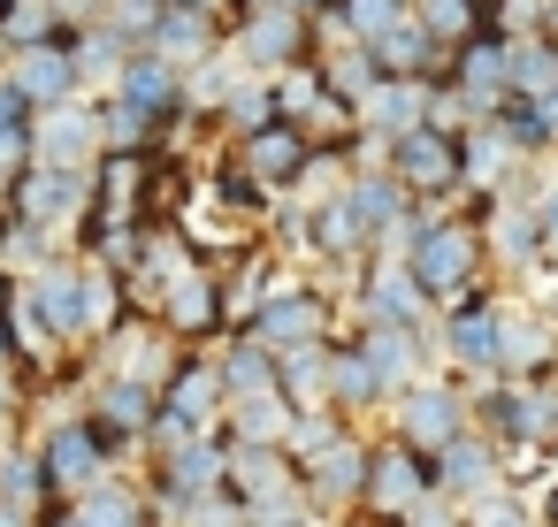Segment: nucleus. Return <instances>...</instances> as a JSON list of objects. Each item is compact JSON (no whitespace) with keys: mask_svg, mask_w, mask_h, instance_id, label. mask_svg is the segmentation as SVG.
<instances>
[{"mask_svg":"<svg viewBox=\"0 0 558 527\" xmlns=\"http://www.w3.org/2000/svg\"><path fill=\"white\" fill-rule=\"evenodd\" d=\"M108 100L138 108L154 131H169V123H184V70L161 62V54H146V47H131L123 70H116V85H108Z\"/></svg>","mask_w":558,"mask_h":527,"instance_id":"nucleus-16","label":"nucleus"},{"mask_svg":"<svg viewBox=\"0 0 558 527\" xmlns=\"http://www.w3.org/2000/svg\"><path fill=\"white\" fill-rule=\"evenodd\" d=\"M184 9H222V0H184Z\"/></svg>","mask_w":558,"mask_h":527,"instance_id":"nucleus-47","label":"nucleus"},{"mask_svg":"<svg viewBox=\"0 0 558 527\" xmlns=\"http://www.w3.org/2000/svg\"><path fill=\"white\" fill-rule=\"evenodd\" d=\"M360 481H367V436L360 428H344L329 451H314L299 466V497H306L314 519H352L360 512Z\"/></svg>","mask_w":558,"mask_h":527,"instance_id":"nucleus-12","label":"nucleus"},{"mask_svg":"<svg viewBox=\"0 0 558 527\" xmlns=\"http://www.w3.org/2000/svg\"><path fill=\"white\" fill-rule=\"evenodd\" d=\"M512 161H520V154H512L489 123H466V131H459V184H466V192H497Z\"/></svg>","mask_w":558,"mask_h":527,"instance_id":"nucleus-31","label":"nucleus"},{"mask_svg":"<svg viewBox=\"0 0 558 527\" xmlns=\"http://www.w3.org/2000/svg\"><path fill=\"white\" fill-rule=\"evenodd\" d=\"M512 154H550V123H543V100H520V93H505L489 115H482Z\"/></svg>","mask_w":558,"mask_h":527,"instance_id":"nucleus-33","label":"nucleus"},{"mask_svg":"<svg viewBox=\"0 0 558 527\" xmlns=\"http://www.w3.org/2000/svg\"><path fill=\"white\" fill-rule=\"evenodd\" d=\"M352 306H360V329H421V336H428V321H436V306L421 298V283L405 275L398 253H367V260H360Z\"/></svg>","mask_w":558,"mask_h":527,"instance_id":"nucleus-8","label":"nucleus"},{"mask_svg":"<svg viewBox=\"0 0 558 527\" xmlns=\"http://www.w3.org/2000/svg\"><path fill=\"white\" fill-rule=\"evenodd\" d=\"M291 9H299V16H329V0H291Z\"/></svg>","mask_w":558,"mask_h":527,"instance_id":"nucleus-44","label":"nucleus"},{"mask_svg":"<svg viewBox=\"0 0 558 527\" xmlns=\"http://www.w3.org/2000/svg\"><path fill=\"white\" fill-rule=\"evenodd\" d=\"M329 405H337L344 420H360V413H375V405H383V390H375L367 359L352 352V336H344V344L329 336Z\"/></svg>","mask_w":558,"mask_h":527,"instance_id":"nucleus-32","label":"nucleus"},{"mask_svg":"<svg viewBox=\"0 0 558 527\" xmlns=\"http://www.w3.org/2000/svg\"><path fill=\"white\" fill-rule=\"evenodd\" d=\"M314 527H360V519H314Z\"/></svg>","mask_w":558,"mask_h":527,"instance_id":"nucleus-46","label":"nucleus"},{"mask_svg":"<svg viewBox=\"0 0 558 527\" xmlns=\"http://www.w3.org/2000/svg\"><path fill=\"white\" fill-rule=\"evenodd\" d=\"M0 375H16V336H9V321H0Z\"/></svg>","mask_w":558,"mask_h":527,"instance_id":"nucleus-42","label":"nucleus"},{"mask_svg":"<svg viewBox=\"0 0 558 527\" xmlns=\"http://www.w3.org/2000/svg\"><path fill=\"white\" fill-rule=\"evenodd\" d=\"M222 489L253 512V504H268V497H291V489H299V466L283 458V443H230Z\"/></svg>","mask_w":558,"mask_h":527,"instance_id":"nucleus-24","label":"nucleus"},{"mask_svg":"<svg viewBox=\"0 0 558 527\" xmlns=\"http://www.w3.org/2000/svg\"><path fill=\"white\" fill-rule=\"evenodd\" d=\"M459 527H535V512H527V504H520V489L505 481V489H489V497L459 504Z\"/></svg>","mask_w":558,"mask_h":527,"instance_id":"nucleus-37","label":"nucleus"},{"mask_svg":"<svg viewBox=\"0 0 558 527\" xmlns=\"http://www.w3.org/2000/svg\"><path fill=\"white\" fill-rule=\"evenodd\" d=\"M24 436H32L39 474H47V489H54V497H85V489H100L108 474H123V466L108 458V443L93 436V420H85V413L39 420V428H24Z\"/></svg>","mask_w":558,"mask_h":527,"instance_id":"nucleus-5","label":"nucleus"},{"mask_svg":"<svg viewBox=\"0 0 558 527\" xmlns=\"http://www.w3.org/2000/svg\"><path fill=\"white\" fill-rule=\"evenodd\" d=\"M474 428V413H466V382L459 375H421V382H405L398 397H390V436L398 443H413L421 458H436L451 436H466Z\"/></svg>","mask_w":558,"mask_h":527,"instance_id":"nucleus-4","label":"nucleus"},{"mask_svg":"<svg viewBox=\"0 0 558 527\" xmlns=\"http://www.w3.org/2000/svg\"><path fill=\"white\" fill-rule=\"evenodd\" d=\"M230 62L253 77H276L291 62H314V16H299L291 0H253V16L230 32Z\"/></svg>","mask_w":558,"mask_h":527,"instance_id":"nucleus-7","label":"nucleus"},{"mask_svg":"<svg viewBox=\"0 0 558 527\" xmlns=\"http://www.w3.org/2000/svg\"><path fill=\"white\" fill-rule=\"evenodd\" d=\"M413 24H421L444 54H451V47H466V39H482V32H497L482 0H413Z\"/></svg>","mask_w":558,"mask_h":527,"instance_id":"nucleus-30","label":"nucleus"},{"mask_svg":"<svg viewBox=\"0 0 558 527\" xmlns=\"http://www.w3.org/2000/svg\"><path fill=\"white\" fill-rule=\"evenodd\" d=\"M398 260L421 283V298L444 314L474 291H489V253H482V222L466 215H405L398 230Z\"/></svg>","mask_w":558,"mask_h":527,"instance_id":"nucleus-1","label":"nucleus"},{"mask_svg":"<svg viewBox=\"0 0 558 527\" xmlns=\"http://www.w3.org/2000/svg\"><path fill=\"white\" fill-rule=\"evenodd\" d=\"M0 504H16V512H47L54 504V489H47L39 451H32L24 428H0Z\"/></svg>","mask_w":558,"mask_h":527,"instance_id":"nucleus-26","label":"nucleus"},{"mask_svg":"<svg viewBox=\"0 0 558 527\" xmlns=\"http://www.w3.org/2000/svg\"><path fill=\"white\" fill-rule=\"evenodd\" d=\"M154 321H161L177 344H207V336H222V268L192 260L184 275H169V291L154 298Z\"/></svg>","mask_w":558,"mask_h":527,"instance_id":"nucleus-14","label":"nucleus"},{"mask_svg":"<svg viewBox=\"0 0 558 527\" xmlns=\"http://www.w3.org/2000/svg\"><path fill=\"white\" fill-rule=\"evenodd\" d=\"M482 253L497 260V268H512V275H527L550 245H543V222H535V207L520 199V207H489L482 215Z\"/></svg>","mask_w":558,"mask_h":527,"instance_id":"nucleus-25","label":"nucleus"},{"mask_svg":"<svg viewBox=\"0 0 558 527\" xmlns=\"http://www.w3.org/2000/svg\"><path fill=\"white\" fill-rule=\"evenodd\" d=\"M527 207H535V222H543V245H558V176H550V184H543Z\"/></svg>","mask_w":558,"mask_h":527,"instance_id":"nucleus-40","label":"nucleus"},{"mask_svg":"<svg viewBox=\"0 0 558 527\" xmlns=\"http://www.w3.org/2000/svg\"><path fill=\"white\" fill-rule=\"evenodd\" d=\"M283 428H291V405H283V390L230 397V405H222V420H215V436H222V443H283Z\"/></svg>","mask_w":558,"mask_h":527,"instance_id":"nucleus-28","label":"nucleus"},{"mask_svg":"<svg viewBox=\"0 0 558 527\" xmlns=\"http://www.w3.org/2000/svg\"><path fill=\"white\" fill-rule=\"evenodd\" d=\"M344 428H352V420H344L337 405H299V413H291V428H283V458H291V466H306V458H314V451H329Z\"/></svg>","mask_w":558,"mask_h":527,"instance_id":"nucleus-35","label":"nucleus"},{"mask_svg":"<svg viewBox=\"0 0 558 527\" xmlns=\"http://www.w3.org/2000/svg\"><path fill=\"white\" fill-rule=\"evenodd\" d=\"M32 161H47V169H93L100 161L93 100H62V108L32 115Z\"/></svg>","mask_w":558,"mask_h":527,"instance_id":"nucleus-21","label":"nucleus"},{"mask_svg":"<svg viewBox=\"0 0 558 527\" xmlns=\"http://www.w3.org/2000/svg\"><path fill=\"white\" fill-rule=\"evenodd\" d=\"M329 321H337V298L314 291V283H283L276 298L253 306V321L238 336L268 344V352H291V344H329Z\"/></svg>","mask_w":558,"mask_h":527,"instance_id":"nucleus-11","label":"nucleus"},{"mask_svg":"<svg viewBox=\"0 0 558 527\" xmlns=\"http://www.w3.org/2000/svg\"><path fill=\"white\" fill-rule=\"evenodd\" d=\"M543 451H550V466H558V413H550V436H543Z\"/></svg>","mask_w":558,"mask_h":527,"instance_id":"nucleus-45","label":"nucleus"},{"mask_svg":"<svg viewBox=\"0 0 558 527\" xmlns=\"http://www.w3.org/2000/svg\"><path fill=\"white\" fill-rule=\"evenodd\" d=\"M207 359H215L222 405H230V397H260V390H276V352L253 344V336H222V352H207Z\"/></svg>","mask_w":558,"mask_h":527,"instance_id":"nucleus-27","label":"nucleus"},{"mask_svg":"<svg viewBox=\"0 0 558 527\" xmlns=\"http://www.w3.org/2000/svg\"><path fill=\"white\" fill-rule=\"evenodd\" d=\"M169 527H245V504H238L230 489H207V497H192Z\"/></svg>","mask_w":558,"mask_h":527,"instance_id":"nucleus-38","label":"nucleus"},{"mask_svg":"<svg viewBox=\"0 0 558 527\" xmlns=\"http://www.w3.org/2000/svg\"><path fill=\"white\" fill-rule=\"evenodd\" d=\"M138 47L161 54V62H177V70H192V62L222 54V24H215V9H184V0H161Z\"/></svg>","mask_w":558,"mask_h":527,"instance_id":"nucleus-20","label":"nucleus"},{"mask_svg":"<svg viewBox=\"0 0 558 527\" xmlns=\"http://www.w3.org/2000/svg\"><path fill=\"white\" fill-rule=\"evenodd\" d=\"M238 169L268 192V199H283L291 184H306V169H314V138L299 131V123H260V131H245L238 138Z\"/></svg>","mask_w":558,"mask_h":527,"instance_id":"nucleus-13","label":"nucleus"},{"mask_svg":"<svg viewBox=\"0 0 558 527\" xmlns=\"http://www.w3.org/2000/svg\"><path fill=\"white\" fill-rule=\"evenodd\" d=\"M352 352L367 359V375H375V390H383V405L405 390V382H421L436 359H428V336L421 329H360L352 336Z\"/></svg>","mask_w":558,"mask_h":527,"instance_id":"nucleus-22","label":"nucleus"},{"mask_svg":"<svg viewBox=\"0 0 558 527\" xmlns=\"http://www.w3.org/2000/svg\"><path fill=\"white\" fill-rule=\"evenodd\" d=\"M421 123H428V85H413V77H383V85L352 108V131H367L375 146H390V138L421 131Z\"/></svg>","mask_w":558,"mask_h":527,"instance_id":"nucleus-23","label":"nucleus"},{"mask_svg":"<svg viewBox=\"0 0 558 527\" xmlns=\"http://www.w3.org/2000/svg\"><path fill=\"white\" fill-rule=\"evenodd\" d=\"M32 527H93V519H85V512H77L70 497H54V504H47V512H39Z\"/></svg>","mask_w":558,"mask_h":527,"instance_id":"nucleus-41","label":"nucleus"},{"mask_svg":"<svg viewBox=\"0 0 558 527\" xmlns=\"http://www.w3.org/2000/svg\"><path fill=\"white\" fill-rule=\"evenodd\" d=\"M0 207H9V222H24V230H47V237H77V222H85V207H93V169H47V161H32L9 192H0Z\"/></svg>","mask_w":558,"mask_h":527,"instance_id":"nucleus-3","label":"nucleus"},{"mask_svg":"<svg viewBox=\"0 0 558 527\" xmlns=\"http://www.w3.org/2000/svg\"><path fill=\"white\" fill-rule=\"evenodd\" d=\"M383 169L398 176L405 199H451L459 192V131L421 123V131H405V138L383 146Z\"/></svg>","mask_w":558,"mask_h":527,"instance_id":"nucleus-10","label":"nucleus"},{"mask_svg":"<svg viewBox=\"0 0 558 527\" xmlns=\"http://www.w3.org/2000/svg\"><path fill=\"white\" fill-rule=\"evenodd\" d=\"M62 253H70V245H62V237H47V230H24V222L0 230V275H9V283H16V275H39V268H47V260H62Z\"/></svg>","mask_w":558,"mask_h":527,"instance_id":"nucleus-36","label":"nucleus"},{"mask_svg":"<svg viewBox=\"0 0 558 527\" xmlns=\"http://www.w3.org/2000/svg\"><path fill=\"white\" fill-rule=\"evenodd\" d=\"M497 321H505V298H489V291L444 306V314L428 321V359H444L451 375L489 382V375H497Z\"/></svg>","mask_w":558,"mask_h":527,"instance_id":"nucleus-6","label":"nucleus"},{"mask_svg":"<svg viewBox=\"0 0 558 527\" xmlns=\"http://www.w3.org/2000/svg\"><path fill=\"white\" fill-rule=\"evenodd\" d=\"M482 9H489V0H482Z\"/></svg>","mask_w":558,"mask_h":527,"instance_id":"nucleus-50","label":"nucleus"},{"mask_svg":"<svg viewBox=\"0 0 558 527\" xmlns=\"http://www.w3.org/2000/svg\"><path fill=\"white\" fill-rule=\"evenodd\" d=\"M428 489L451 497V504H474V497L505 489V451H497L482 428H466V436H451V443L428 458Z\"/></svg>","mask_w":558,"mask_h":527,"instance_id":"nucleus-17","label":"nucleus"},{"mask_svg":"<svg viewBox=\"0 0 558 527\" xmlns=\"http://www.w3.org/2000/svg\"><path fill=\"white\" fill-rule=\"evenodd\" d=\"M466 413H474V428H482L497 451H543L550 413H558V382H512V375H489L482 390H466Z\"/></svg>","mask_w":558,"mask_h":527,"instance_id":"nucleus-2","label":"nucleus"},{"mask_svg":"<svg viewBox=\"0 0 558 527\" xmlns=\"http://www.w3.org/2000/svg\"><path fill=\"white\" fill-rule=\"evenodd\" d=\"M0 9H9V0H0Z\"/></svg>","mask_w":558,"mask_h":527,"instance_id":"nucleus-49","label":"nucleus"},{"mask_svg":"<svg viewBox=\"0 0 558 527\" xmlns=\"http://www.w3.org/2000/svg\"><path fill=\"white\" fill-rule=\"evenodd\" d=\"M322 24H337L344 47H367V39H383L390 24H405V0H329Z\"/></svg>","mask_w":558,"mask_h":527,"instance_id":"nucleus-34","label":"nucleus"},{"mask_svg":"<svg viewBox=\"0 0 558 527\" xmlns=\"http://www.w3.org/2000/svg\"><path fill=\"white\" fill-rule=\"evenodd\" d=\"M344 207H352V222L367 230V253H398V230H405V215H413V199L398 192V176L390 169H344Z\"/></svg>","mask_w":558,"mask_h":527,"instance_id":"nucleus-18","label":"nucleus"},{"mask_svg":"<svg viewBox=\"0 0 558 527\" xmlns=\"http://www.w3.org/2000/svg\"><path fill=\"white\" fill-rule=\"evenodd\" d=\"M398 527H459V504H451V497H436V489H428V497H421V504H413V512H405V519H398Z\"/></svg>","mask_w":558,"mask_h":527,"instance_id":"nucleus-39","label":"nucleus"},{"mask_svg":"<svg viewBox=\"0 0 558 527\" xmlns=\"http://www.w3.org/2000/svg\"><path fill=\"white\" fill-rule=\"evenodd\" d=\"M39 512H16V504H0V527H32Z\"/></svg>","mask_w":558,"mask_h":527,"instance_id":"nucleus-43","label":"nucleus"},{"mask_svg":"<svg viewBox=\"0 0 558 527\" xmlns=\"http://www.w3.org/2000/svg\"><path fill=\"white\" fill-rule=\"evenodd\" d=\"M428 497V458L413 451V443H398V436H383V443H367V481H360V512L375 519V527H398L413 504Z\"/></svg>","mask_w":558,"mask_h":527,"instance_id":"nucleus-9","label":"nucleus"},{"mask_svg":"<svg viewBox=\"0 0 558 527\" xmlns=\"http://www.w3.org/2000/svg\"><path fill=\"white\" fill-rule=\"evenodd\" d=\"M70 39H77V32H62V39H47V47H24V54H9V70H0V77L24 93L32 115H47V108H62V100H85V93H77Z\"/></svg>","mask_w":558,"mask_h":527,"instance_id":"nucleus-19","label":"nucleus"},{"mask_svg":"<svg viewBox=\"0 0 558 527\" xmlns=\"http://www.w3.org/2000/svg\"><path fill=\"white\" fill-rule=\"evenodd\" d=\"M0 298H9V275H0Z\"/></svg>","mask_w":558,"mask_h":527,"instance_id":"nucleus-48","label":"nucleus"},{"mask_svg":"<svg viewBox=\"0 0 558 527\" xmlns=\"http://www.w3.org/2000/svg\"><path fill=\"white\" fill-rule=\"evenodd\" d=\"M276 390H283L291 413H299V405H329V344H291V352H276Z\"/></svg>","mask_w":558,"mask_h":527,"instance_id":"nucleus-29","label":"nucleus"},{"mask_svg":"<svg viewBox=\"0 0 558 527\" xmlns=\"http://www.w3.org/2000/svg\"><path fill=\"white\" fill-rule=\"evenodd\" d=\"M497 375H512V382H550L558 375V306H505Z\"/></svg>","mask_w":558,"mask_h":527,"instance_id":"nucleus-15","label":"nucleus"}]
</instances>
